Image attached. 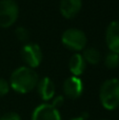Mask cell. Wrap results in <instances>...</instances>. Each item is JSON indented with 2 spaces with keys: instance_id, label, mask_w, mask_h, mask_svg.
I'll use <instances>...</instances> for the list:
<instances>
[{
  "instance_id": "obj_1",
  "label": "cell",
  "mask_w": 119,
  "mask_h": 120,
  "mask_svg": "<svg viewBox=\"0 0 119 120\" xmlns=\"http://www.w3.org/2000/svg\"><path fill=\"white\" fill-rule=\"evenodd\" d=\"M37 73L29 66H20L12 73L10 78V85L15 92L26 94L32 92L38 84Z\"/></svg>"
},
{
  "instance_id": "obj_2",
  "label": "cell",
  "mask_w": 119,
  "mask_h": 120,
  "mask_svg": "<svg viewBox=\"0 0 119 120\" xmlns=\"http://www.w3.org/2000/svg\"><path fill=\"white\" fill-rule=\"evenodd\" d=\"M99 99L104 109L113 111L119 106V78L108 79L99 91Z\"/></svg>"
},
{
  "instance_id": "obj_3",
  "label": "cell",
  "mask_w": 119,
  "mask_h": 120,
  "mask_svg": "<svg viewBox=\"0 0 119 120\" xmlns=\"http://www.w3.org/2000/svg\"><path fill=\"white\" fill-rule=\"evenodd\" d=\"M19 8L14 0H0V26L8 27L18 19Z\"/></svg>"
},
{
  "instance_id": "obj_4",
  "label": "cell",
  "mask_w": 119,
  "mask_h": 120,
  "mask_svg": "<svg viewBox=\"0 0 119 120\" xmlns=\"http://www.w3.org/2000/svg\"><path fill=\"white\" fill-rule=\"evenodd\" d=\"M62 43L72 51H82L86 45V36L81 30L67 29L62 34Z\"/></svg>"
},
{
  "instance_id": "obj_5",
  "label": "cell",
  "mask_w": 119,
  "mask_h": 120,
  "mask_svg": "<svg viewBox=\"0 0 119 120\" xmlns=\"http://www.w3.org/2000/svg\"><path fill=\"white\" fill-rule=\"evenodd\" d=\"M21 57H22L24 63L29 65V68H34L40 65L42 58H43V55H42V51L38 44L26 43L22 48Z\"/></svg>"
},
{
  "instance_id": "obj_6",
  "label": "cell",
  "mask_w": 119,
  "mask_h": 120,
  "mask_svg": "<svg viewBox=\"0 0 119 120\" xmlns=\"http://www.w3.org/2000/svg\"><path fill=\"white\" fill-rule=\"evenodd\" d=\"M31 120H61V115L51 103H42L33 111Z\"/></svg>"
},
{
  "instance_id": "obj_7",
  "label": "cell",
  "mask_w": 119,
  "mask_h": 120,
  "mask_svg": "<svg viewBox=\"0 0 119 120\" xmlns=\"http://www.w3.org/2000/svg\"><path fill=\"white\" fill-rule=\"evenodd\" d=\"M63 92L71 99H77L83 93V83L79 77H69L63 82Z\"/></svg>"
},
{
  "instance_id": "obj_8",
  "label": "cell",
  "mask_w": 119,
  "mask_h": 120,
  "mask_svg": "<svg viewBox=\"0 0 119 120\" xmlns=\"http://www.w3.org/2000/svg\"><path fill=\"white\" fill-rule=\"evenodd\" d=\"M105 41L110 51L119 55V21H112L108 25Z\"/></svg>"
},
{
  "instance_id": "obj_9",
  "label": "cell",
  "mask_w": 119,
  "mask_h": 120,
  "mask_svg": "<svg viewBox=\"0 0 119 120\" xmlns=\"http://www.w3.org/2000/svg\"><path fill=\"white\" fill-rule=\"evenodd\" d=\"M82 0H60V13L64 18H74L80 12Z\"/></svg>"
},
{
  "instance_id": "obj_10",
  "label": "cell",
  "mask_w": 119,
  "mask_h": 120,
  "mask_svg": "<svg viewBox=\"0 0 119 120\" xmlns=\"http://www.w3.org/2000/svg\"><path fill=\"white\" fill-rule=\"evenodd\" d=\"M37 91L39 94L40 98L44 101H48L54 98L55 95V84L53 80L48 77H43L38 81L37 84Z\"/></svg>"
},
{
  "instance_id": "obj_11",
  "label": "cell",
  "mask_w": 119,
  "mask_h": 120,
  "mask_svg": "<svg viewBox=\"0 0 119 120\" xmlns=\"http://www.w3.org/2000/svg\"><path fill=\"white\" fill-rule=\"evenodd\" d=\"M69 66L73 76L79 77L81 74H83L84 70H86V61H84L82 55L74 54L70 59Z\"/></svg>"
},
{
  "instance_id": "obj_12",
  "label": "cell",
  "mask_w": 119,
  "mask_h": 120,
  "mask_svg": "<svg viewBox=\"0 0 119 120\" xmlns=\"http://www.w3.org/2000/svg\"><path fill=\"white\" fill-rule=\"evenodd\" d=\"M82 57H83L84 61L89 62L91 64H98L101 59L100 53L95 48H88L86 50H83Z\"/></svg>"
},
{
  "instance_id": "obj_13",
  "label": "cell",
  "mask_w": 119,
  "mask_h": 120,
  "mask_svg": "<svg viewBox=\"0 0 119 120\" xmlns=\"http://www.w3.org/2000/svg\"><path fill=\"white\" fill-rule=\"evenodd\" d=\"M104 64L108 68H116L119 65V55L115 53H109L105 56Z\"/></svg>"
},
{
  "instance_id": "obj_14",
  "label": "cell",
  "mask_w": 119,
  "mask_h": 120,
  "mask_svg": "<svg viewBox=\"0 0 119 120\" xmlns=\"http://www.w3.org/2000/svg\"><path fill=\"white\" fill-rule=\"evenodd\" d=\"M15 35H16L17 39L19 40V41H27L30 38V34H29V31H27L25 27L23 26H19L16 29V31H15Z\"/></svg>"
},
{
  "instance_id": "obj_15",
  "label": "cell",
  "mask_w": 119,
  "mask_h": 120,
  "mask_svg": "<svg viewBox=\"0 0 119 120\" xmlns=\"http://www.w3.org/2000/svg\"><path fill=\"white\" fill-rule=\"evenodd\" d=\"M10 91V83L3 78H0V97H3Z\"/></svg>"
},
{
  "instance_id": "obj_16",
  "label": "cell",
  "mask_w": 119,
  "mask_h": 120,
  "mask_svg": "<svg viewBox=\"0 0 119 120\" xmlns=\"http://www.w3.org/2000/svg\"><path fill=\"white\" fill-rule=\"evenodd\" d=\"M0 120H21V117L17 113L10 112V113H6V114L2 115L0 117Z\"/></svg>"
},
{
  "instance_id": "obj_17",
  "label": "cell",
  "mask_w": 119,
  "mask_h": 120,
  "mask_svg": "<svg viewBox=\"0 0 119 120\" xmlns=\"http://www.w3.org/2000/svg\"><path fill=\"white\" fill-rule=\"evenodd\" d=\"M63 103H64V98H63V96H57V97L53 98V101L51 104L58 110L59 108H61V106L63 105Z\"/></svg>"
},
{
  "instance_id": "obj_18",
  "label": "cell",
  "mask_w": 119,
  "mask_h": 120,
  "mask_svg": "<svg viewBox=\"0 0 119 120\" xmlns=\"http://www.w3.org/2000/svg\"><path fill=\"white\" fill-rule=\"evenodd\" d=\"M71 120H86V118H83V117H76V118H72Z\"/></svg>"
},
{
  "instance_id": "obj_19",
  "label": "cell",
  "mask_w": 119,
  "mask_h": 120,
  "mask_svg": "<svg viewBox=\"0 0 119 120\" xmlns=\"http://www.w3.org/2000/svg\"><path fill=\"white\" fill-rule=\"evenodd\" d=\"M103 120H107V119H103Z\"/></svg>"
}]
</instances>
